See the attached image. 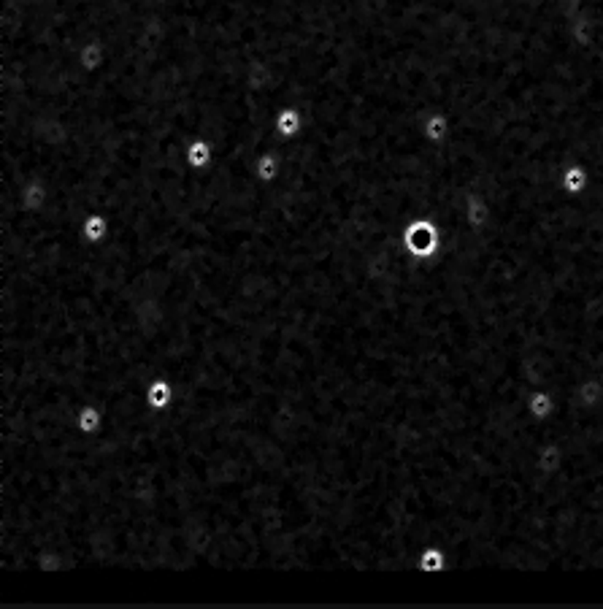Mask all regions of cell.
I'll list each match as a JSON object with an SVG mask.
<instances>
[{"instance_id":"1","label":"cell","mask_w":603,"mask_h":609,"mask_svg":"<svg viewBox=\"0 0 603 609\" xmlns=\"http://www.w3.org/2000/svg\"><path fill=\"white\" fill-rule=\"evenodd\" d=\"M173 395H176L173 382L165 380V377H157V380H151L149 384H147V404H149V409H154V412L168 409V406L173 404Z\"/></svg>"},{"instance_id":"2","label":"cell","mask_w":603,"mask_h":609,"mask_svg":"<svg viewBox=\"0 0 603 609\" xmlns=\"http://www.w3.org/2000/svg\"><path fill=\"white\" fill-rule=\"evenodd\" d=\"M103 428V412L95 406V404H87V406H81L78 412H76V431H81V433H98Z\"/></svg>"}]
</instances>
